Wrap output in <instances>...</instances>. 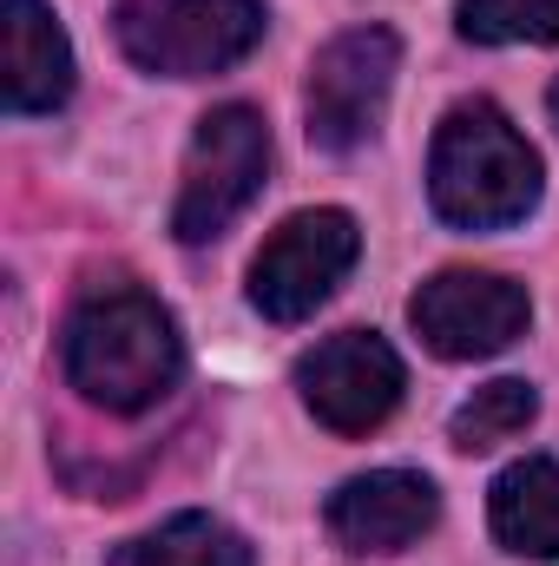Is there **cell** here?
Returning <instances> with one entry per match:
<instances>
[{
  "label": "cell",
  "instance_id": "6da1fadb",
  "mask_svg": "<svg viewBox=\"0 0 559 566\" xmlns=\"http://www.w3.org/2000/svg\"><path fill=\"white\" fill-rule=\"evenodd\" d=\"M60 369L66 382L106 409V416H145L158 396H171L184 369V343L171 310L139 283H93L60 336Z\"/></svg>",
  "mask_w": 559,
  "mask_h": 566
},
{
  "label": "cell",
  "instance_id": "7a4b0ae2",
  "mask_svg": "<svg viewBox=\"0 0 559 566\" xmlns=\"http://www.w3.org/2000/svg\"><path fill=\"white\" fill-rule=\"evenodd\" d=\"M540 151L514 133L494 99H461L428 151V205L454 231H507L540 205Z\"/></svg>",
  "mask_w": 559,
  "mask_h": 566
},
{
  "label": "cell",
  "instance_id": "3957f363",
  "mask_svg": "<svg viewBox=\"0 0 559 566\" xmlns=\"http://www.w3.org/2000/svg\"><path fill=\"white\" fill-rule=\"evenodd\" d=\"M264 27H271L264 0H119V13H113L126 60L158 80L224 73V66L251 60Z\"/></svg>",
  "mask_w": 559,
  "mask_h": 566
},
{
  "label": "cell",
  "instance_id": "277c9868",
  "mask_svg": "<svg viewBox=\"0 0 559 566\" xmlns=\"http://www.w3.org/2000/svg\"><path fill=\"white\" fill-rule=\"evenodd\" d=\"M264 171H271V126L257 106H218L198 119V139L184 158V185H178V205H171V238L178 244H211L224 238L251 198L264 191Z\"/></svg>",
  "mask_w": 559,
  "mask_h": 566
},
{
  "label": "cell",
  "instance_id": "5b68a950",
  "mask_svg": "<svg viewBox=\"0 0 559 566\" xmlns=\"http://www.w3.org/2000/svg\"><path fill=\"white\" fill-rule=\"evenodd\" d=\"M395 66H402V40L389 27H349V33H336L309 60V86H303L309 145L356 151L362 139H376L389 86H395Z\"/></svg>",
  "mask_w": 559,
  "mask_h": 566
},
{
  "label": "cell",
  "instance_id": "8992f818",
  "mask_svg": "<svg viewBox=\"0 0 559 566\" xmlns=\"http://www.w3.org/2000/svg\"><path fill=\"white\" fill-rule=\"evenodd\" d=\"M356 251H362V231L336 205L283 218L277 238L251 264V303H257V316H271V323L316 316L336 296V283L356 271Z\"/></svg>",
  "mask_w": 559,
  "mask_h": 566
},
{
  "label": "cell",
  "instance_id": "52a82bcc",
  "mask_svg": "<svg viewBox=\"0 0 559 566\" xmlns=\"http://www.w3.org/2000/svg\"><path fill=\"white\" fill-rule=\"evenodd\" d=\"M409 323L441 363H474V356H500L507 343H520L534 323V303L514 277L441 271L409 296Z\"/></svg>",
  "mask_w": 559,
  "mask_h": 566
},
{
  "label": "cell",
  "instance_id": "ba28073f",
  "mask_svg": "<svg viewBox=\"0 0 559 566\" xmlns=\"http://www.w3.org/2000/svg\"><path fill=\"white\" fill-rule=\"evenodd\" d=\"M402 356L376 336V329H336L323 336L303 363H296V389L303 409L329 434H369L395 416L402 402Z\"/></svg>",
  "mask_w": 559,
  "mask_h": 566
},
{
  "label": "cell",
  "instance_id": "9c48e42d",
  "mask_svg": "<svg viewBox=\"0 0 559 566\" xmlns=\"http://www.w3.org/2000/svg\"><path fill=\"white\" fill-rule=\"evenodd\" d=\"M323 521H329V541L342 554H409L441 521V494L415 468H376V474L342 481L329 494Z\"/></svg>",
  "mask_w": 559,
  "mask_h": 566
},
{
  "label": "cell",
  "instance_id": "30bf717a",
  "mask_svg": "<svg viewBox=\"0 0 559 566\" xmlns=\"http://www.w3.org/2000/svg\"><path fill=\"white\" fill-rule=\"evenodd\" d=\"M7 27V113H60L73 99V40L46 0H0Z\"/></svg>",
  "mask_w": 559,
  "mask_h": 566
},
{
  "label": "cell",
  "instance_id": "8fae6325",
  "mask_svg": "<svg viewBox=\"0 0 559 566\" xmlns=\"http://www.w3.org/2000/svg\"><path fill=\"white\" fill-rule=\"evenodd\" d=\"M487 521L494 541L520 560H559V461L553 454H527L514 461L494 494H487Z\"/></svg>",
  "mask_w": 559,
  "mask_h": 566
},
{
  "label": "cell",
  "instance_id": "7c38bea8",
  "mask_svg": "<svg viewBox=\"0 0 559 566\" xmlns=\"http://www.w3.org/2000/svg\"><path fill=\"white\" fill-rule=\"evenodd\" d=\"M113 566H251V547L218 514H171L165 527L126 541Z\"/></svg>",
  "mask_w": 559,
  "mask_h": 566
},
{
  "label": "cell",
  "instance_id": "4fadbf2b",
  "mask_svg": "<svg viewBox=\"0 0 559 566\" xmlns=\"http://www.w3.org/2000/svg\"><path fill=\"white\" fill-rule=\"evenodd\" d=\"M534 416H540V389H534V382H520V376H500V382L474 389V396L454 409L447 441H454L461 454H481V448H500V441L527 434Z\"/></svg>",
  "mask_w": 559,
  "mask_h": 566
},
{
  "label": "cell",
  "instance_id": "5bb4252c",
  "mask_svg": "<svg viewBox=\"0 0 559 566\" xmlns=\"http://www.w3.org/2000/svg\"><path fill=\"white\" fill-rule=\"evenodd\" d=\"M454 27L474 46H514V40L559 46V0H461Z\"/></svg>",
  "mask_w": 559,
  "mask_h": 566
},
{
  "label": "cell",
  "instance_id": "9a60e30c",
  "mask_svg": "<svg viewBox=\"0 0 559 566\" xmlns=\"http://www.w3.org/2000/svg\"><path fill=\"white\" fill-rule=\"evenodd\" d=\"M547 113H553V126H559V80H553V93H547Z\"/></svg>",
  "mask_w": 559,
  "mask_h": 566
}]
</instances>
